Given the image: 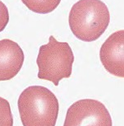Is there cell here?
Here are the masks:
<instances>
[{"label":"cell","mask_w":124,"mask_h":126,"mask_svg":"<svg viewBox=\"0 0 124 126\" xmlns=\"http://www.w3.org/2000/svg\"><path fill=\"white\" fill-rule=\"evenodd\" d=\"M63 126H113V121L103 103L94 99H83L68 109Z\"/></svg>","instance_id":"4"},{"label":"cell","mask_w":124,"mask_h":126,"mask_svg":"<svg viewBox=\"0 0 124 126\" xmlns=\"http://www.w3.org/2000/svg\"><path fill=\"white\" fill-rule=\"evenodd\" d=\"M99 58L104 68L116 77H124V30L113 33L102 45Z\"/></svg>","instance_id":"5"},{"label":"cell","mask_w":124,"mask_h":126,"mask_svg":"<svg viewBox=\"0 0 124 126\" xmlns=\"http://www.w3.org/2000/svg\"><path fill=\"white\" fill-rule=\"evenodd\" d=\"M9 13L7 6L0 0V32H3L8 24Z\"/></svg>","instance_id":"9"},{"label":"cell","mask_w":124,"mask_h":126,"mask_svg":"<svg viewBox=\"0 0 124 126\" xmlns=\"http://www.w3.org/2000/svg\"><path fill=\"white\" fill-rule=\"evenodd\" d=\"M73 63L74 54L70 46L67 42H58L51 35L48 44L40 47L36 59L38 78L58 86L63 78L71 77Z\"/></svg>","instance_id":"3"},{"label":"cell","mask_w":124,"mask_h":126,"mask_svg":"<svg viewBox=\"0 0 124 126\" xmlns=\"http://www.w3.org/2000/svg\"><path fill=\"white\" fill-rule=\"evenodd\" d=\"M28 9L36 13L47 14L53 12L61 3V0H21Z\"/></svg>","instance_id":"7"},{"label":"cell","mask_w":124,"mask_h":126,"mask_svg":"<svg viewBox=\"0 0 124 126\" xmlns=\"http://www.w3.org/2000/svg\"><path fill=\"white\" fill-rule=\"evenodd\" d=\"M68 22L71 32L77 39L91 42L106 31L110 14L101 0H80L71 7Z\"/></svg>","instance_id":"2"},{"label":"cell","mask_w":124,"mask_h":126,"mask_svg":"<svg viewBox=\"0 0 124 126\" xmlns=\"http://www.w3.org/2000/svg\"><path fill=\"white\" fill-rule=\"evenodd\" d=\"M17 106L23 126H55L59 103L50 90L30 86L21 92Z\"/></svg>","instance_id":"1"},{"label":"cell","mask_w":124,"mask_h":126,"mask_svg":"<svg viewBox=\"0 0 124 126\" xmlns=\"http://www.w3.org/2000/svg\"><path fill=\"white\" fill-rule=\"evenodd\" d=\"M20 46L8 39L0 40V82L8 81L20 72L24 63Z\"/></svg>","instance_id":"6"},{"label":"cell","mask_w":124,"mask_h":126,"mask_svg":"<svg viewBox=\"0 0 124 126\" xmlns=\"http://www.w3.org/2000/svg\"><path fill=\"white\" fill-rule=\"evenodd\" d=\"M0 126H13V117L9 102L0 96Z\"/></svg>","instance_id":"8"}]
</instances>
